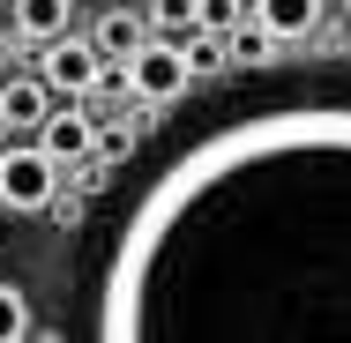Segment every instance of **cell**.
<instances>
[{
  "mask_svg": "<svg viewBox=\"0 0 351 343\" xmlns=\"http://www.w3.org/2000/svg\"><path fill=\"white\" fill-rule=\"evenodd\" d=\"M97 343H351V90L262 97L172 149L90 276Z\"/></svg>",
  "mask_w": 351,
  "mask_h": 343,
  "instance_id": "6da1fadb",
  "label": "cell"
},
{
  "mask_svg": "<svg viewBox=\"0 0 351 343\" xmlns=\"http://www.w3.org/2000/svg\"><path fill=\"white\" fill-rule=\"evenodd\" d=\"M187 82H195V75H187V60H180V38H142L135 53L120 60V90L142 97V105H172Z\"/></svg>",
  "mask_w": 351,
  "mask_h": 343,
  "instance_id": "7a4b0ae2",
  "label": "cell"
},
{
  "mask_svg": "<svg viewBox=\"0 0 351 343\" xmlns=\"http://www.w3.org/2000/svg\"><path fill=\"white\" fill-rule=\"evenodd\" d=\"M60 164L45 157V142H8L0 149V209H53Z\"/></svg>",
  "mask_w": 351,
  "mask_h": 343,
  "instance_id": "3957f363",
  "label": "cell"
},
{
  "mask_svg": "<svg viewBox=\"0 0 351 343\" xmlns=\"http://www.w3.org/2000/svg\"><path fill=\"white\" fill-rule=\"evenodd\" d=\"M38 82H45L53 97H82V90H97V82H105V60H97V45H90V38L60 30V38H45V53H38Z\"/></svg>",
  "mask_w": 351,
  "mask_h": 343,
  "instance_id": "277c9868",
  "label": "cell"
},
{
  "mask_svg": "<svg viewBox=\"0 0 351 343\" xmlns=\"http://www.w3.org/2000/svg\"><path fill=\"white\" fill-rule=\"evenodd\" d=\"M53 112V90L38 75H0V135H38Z\"/></svg>",
  "mask_w": 351,
  "mask_h": 343,
  "instance_id": "5b68a950",
  "label": "cell"
},
{
  "mask_svg": "<svg viewBox=\"0 0 351 343\" xmlns=\"http://www.w3.org/2000/svg\"><path fill=\"white\" fill-rule=\"evenodd\" d=\"M38 142H45V157H53V164H68V157H82V149L97 142V120H90L82 105H53V112H45V127H38Z\"/></svg>",
  "mask_w": 351,
  "mask_h": 343,
  "instance_id": "8992f818",
  "label": "cell"
},
{
  "mask_svg": "<svg viewBox=\"0 0 351 343\" xmlns=\"http://www.w3.org/2000/svg\"><path fill=\"white\" fill-rule=\"evenodd\" d=\"M277 45H291V38H314V23H322V0H254L247 8Z\"/></svg>",
  "mask_w": 351,
  "mask_h": 343,
  "instance_id": "52a82bcc",
  "label": "cell"
},
{
  "mask_svg": "<svg viewBox=\"0 0 351 343\" xmlns=\"http://www.w3.org/2000/svg\"><path fill=\"white\" fill-rule=\"evenodd\" d=\"M142 38H149V30H142V15H128V0H112V15H105L97 30H90L97 60H128V53L142 45Z\"/></svg>",
  "mask_w": 351,
  "mask_h": 343,
  "instance_id": "ba28073f",
  "label": "cell"
},
{
  "mask_svg": "<svg viewBox=\"0 0 351 343\" xmlns=\"http://www.w3.org/2000/svg\"><path fill=\"white\" fill-rule=\"evenodd\" d=\"M75 23L68 0H15V38H30V45H45V38H60Z\"/></svg>",
  "mask_w": 351,
  "mask_h": 343,
  "instance_id": "9c48e42d",
  "label": "cell"
},
{
  "mask_svg": "<svg viewBox=\"0 0 351 343\" xmlns=\"http://www.w3.org/2000/svg\"><path fill=\"white\" fill-rule=\"evenodd\" d=\"M180 60H187V75L202 82V75H224V68H232V45H224L217 30H187V38H180Z\"/></svg>",
  "mask_w": 351,
  "mask_h": 343,
  "instance_id": "30bf717a",
  "label": "cell"
},
{
  "mask_svg": "<svg viewBox=\"0 0 351 343\" xmlns=\"http://www.w3.org/2000/svg\"><path fill=\"white\" fill-rule=\"evenodd\" d=\"M224 45H232V68H262V60L277 53V38H269V30H262L254 15H239V23L224 30Z\"/></svg>",
  "mask_w": 351,
  "mask_h": 343,
  "instance_id": "8fae6325",
  "label": "cell"
},
{
  "mask_svg": "<svg viewBox=\"0 0 351 343\" xmlns=\"http://www.w3.org/2000/svg\"><path fill=\"white\" fill-rule=\"evenodd\" d=\"M195 8H202V0H149L142 23H149L157 38H187V30H195Z\"/></svg>",
  "mask_w": 351,
  "mask_h": 343,
  "instance_id": "7c38bea8",
  "label": "cell"
},
{
  "mask_svg": "<svg viewBox=\"0 0 351 343\" xmlns=\"http://www.w3.org/2000/svg\"><path fill=\"white\" fill-rule=\"evenodd\" d=\"M30 336V298L15 283H0V343H23Z\"/></svg>",
  "mask_w": 351,
  "mask_h": 343,
  "instance_id": "4fadbf2b",
  "label": "cell"
},
{
  "mask_svg": "<svg viewBox=\"0 0 351 343\" xmlns=\"http://www.w3.org/2000/svg\"><path fill=\"white\" fill-rule=\"evenodd\" d=\"M239 15H247V0H202V8H195V30H217V38H224Z\"/></svg>",
  "mask_w": 351,
  "mask_h": 343,
  "instance_id": "5bb4252c",
  "label": "cell"
},
{
  "mask_svg": "<svg viewBox=\"0 0 351 343\" xmlns=\"http://www.w3.org/2000/svg\"><path fill=\"white\" fill-rule=\"evenodd\" d=\"M0 75H8V60H0Z\"/></svg>",
  "mask_w": 351,
  "mask_h": 343,
  "instance_id": "9a60e30c",
  "label": "cell"
},
{
  "mask_svg": "<svg viewBox=\"0 0 351 343\" xmlns=\"http://www.w3.org/2000/svg\"><path fill=\"white\" fill-rule=\"evenodd\" d=\"M344 15H351V0H344Z\"/></svg>",
  "mask_w": 351,
  "mask_h": 343,
  "instance_id": "2e32d148",
  "label": "cell"
},
{
  "mask_svg": "<svg viewBox=\"0 0 351 343\" xmlns=\"http://www.w3.org/2000/svg\"><path fill=\"white\" fill-rule=\"evenodd\" d=\"M105 8H112V0H105Z\"/></svg>",
  "mask_w": 351,
  "mask_h": 343,
  "instance_id": "e0dca14e",
  "label": "cell"
}]
</instances>
